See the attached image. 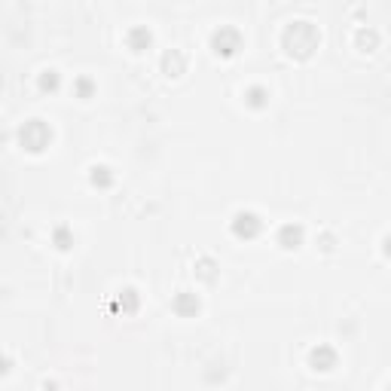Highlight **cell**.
<instances>
[{
    "mask_svg": "<svg viewBox=\"0 0 391 391\" xmlns=\"http://www.w3.org/2000/svg\"><path fill=\"white\" fill-rule=\"evenodd\" d=\"M46 138H49V132L43 128V125H28L24 132H21V141H28L31 144V150H43V144H46Z\"/></svg>",
    "mask_w": 391,
    "mask_h": 391,
    "instance_id": "6da1fadb",
    "label": "cell"
},
{
    "mask_svg": "<svg viewBox=\"0 0 391 391\" xmlns=\"http://www.w3.org/2000/svg\"><path fill=\"white\" fill-rule=\"evenodd\" d=\"M257 226H260V223H257V217L242 214V217H239V223H236V232H239V236H254V232H257Z\"/></svg>",
    "mask_w": 391,
    "mask_h": 391,
    "instance_id": "7a4b0ae2",
    "label": "cell"
}]
</instances>
